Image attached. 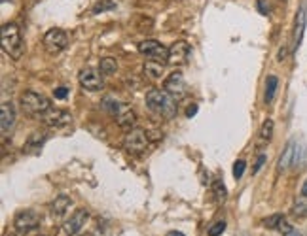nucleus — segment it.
Listing matches in <instances>:
<instances>
[{
	"instance_id": "obj_16",
	"label": "nucleus",
	"mask_w": 307,
	"mask_h": 236,
	"mask_svg": "<svg viewBox=\"0 0 307 236\" xmlns=\"http://www.w3.org/2000/svg\"><path fill=\"white\" fill-rule=\"evenodd\" d=\"M163 70H165V65L161 61H146L143 68L144 76H148L150 79H159L163 76Z\"/></svg>"
},
{
	"instance_id": "obj_21",
	"label": "nucleus",
	"mask_w": 307,
	"mask_h": 236,
	"mask_svg": "<svg viewBox=\"0 0 307 236\" xmlns=\"http://www.w3.org/2000/svg\"><path fill=\"white\" fill-rule=\"evenodd\" d=\"M292 214L296 217H304L307 214V197L300 193V197L296 198L294 202V208H292Z\"/></svg>"
},
{
	"instance_id": "obj_20",
	"label": "nucleus",
	"mask_w": 307,
	"mask_h": 236,
	"mask_svg": "<svg viewBox=\"0 0 307 236\" xmlns=\"http://www.w3.org/2000/svg\"><path fill=\"white\" fill-rule=\"evenodd\" d=\"M116 70H118V63H116V59H112V57L101 59V63H99V72H101V74L112 76V74H116Z\"/></svg>"
},
{
	"instance_id": "obj_15",
	"label": "nucleus",
	"mask_w": 307,
	"mask_h": 236,
	"mask_svg": "<svg viewBox=\"0 0 307 236\" xmlns=\"http://www.w3.org/2000/svg\"><path fill=\"white\" fill-rule=\"evenodd\" d=\"M116 117H118L120 129H124V131H131L135 127V123H137V113L129 106H125V104H122V108H120V112H118Z\"/></svg>"
},
{
	"instance_id": "obj_31",
	"label": "nucleus",
	"mask_w": 307,
	"mask_h": 236,
	"mask_svg": "<svg viewBox=\"0 0 307 236\" xmlns=\"http://www.w3.org/2000/svg\"><path fill=\"white\" fill-rule=\"evenodd\" d=\"M266 164V155H260L258 160L254 162V168H252V174H258L260 170H262V166Z\"/></svg>"
},
{
	"instance_id": "obj_34",
	"label": "nucleus",
	"mask_w": 307,
	"mask_h": 236,
	"mask_svg": "<svg viewBox=\"0 0 307 236\" xmlns=\"http://www.w3.org/2000/svg\"><path fill=\"white\" fill-rule=\"evenodd\" d=\"M195 113H197V104H192V106L188 108V112H186V115H188V117H193Z\"/></svg>"
},
{
	"instance_id": "obj_18",
	"label": "nucleus",
	"mask_w": 307,
	"mask_h": 236,
	"mask_svg": "<svg viewBox=\"0 0 307 236\" xmlns=\"http://www.w3.org/2000/svg\"><path fill=\"white\" fill-rule=\"evenodd\" d=\"M72 204V200L70 197H65V195H61V197H55V200L51 202V214L53 217H63L67 214V210L70 208Z\"/></svg>"
},
{
	"instance_id": "obj_23",
	"label": "nucleus",
	"mask_w": 307,
	"mask_h": 236,
	"mask_svg": "<svg viewBox=\"0 0 307 236\" xmlns=\"http://www.w3.org/2000/svg\"><path fill=\"white\" fill-rule=\"evenodd\" d=\"M212 191H214V197L218 198L220 202H224L226 197H228V189H226V185L222 183L220 179H216V181L212 183Z\"/></svg>"
},
{
	"instance_id": "obj_24",
	"label": "nucleus",
	"mask_w": 307,
	"mask_h": 236,
	"mask_svg": "<svg viewBox=\"0 0 307 236\" xmlns=\"http://www.w3.org/2000/svg\"><path fill=\"white\" fill-rule=\"evenodd\" d=\"M116 4L112 2V0H101L99 4H95V8H93V13H101V11H106V9H112Z\"/></svg>"
},
{
	"instance_id": "obj_25",
	"label": "nucleus",
	"mask_w": 307,
	"mask_h": 236,
	"mask_svg": "<svg viewBox=\"0 0 307 236\" xmlns=\"http://www.w3.org/2000/svg\"><path fill=\"white\" fill-rule=\"evenodd\" d=\"M103 108H105L106 112L114 113V115H118V112H120V108H122V104L114 102L112 98H106L105 102H103Z\"/></svg>"
},
{
	"instance_id": "obj_29",
	"label": "nucleus",
	"mask_w": 307,
	"mask_h": 236,
	"mask_svg": "<svg viewBox=\"0 0 307 236\" xmlns=\"http://www.w3.org/2000/svg\"><path fill=\"white\" fill-rule=\"evenodd\" d=\"M277 231H279V233H283V235L287 236V235H290V233L294 231V227L290 225V223H288L287 219L283 217V219H281V223H279V227H277Z\"/></svg>"
},
{
	"instance_id": "obj_11",
	"label": "nucleus",
	"mask_w": 307,
	"mask_h": 236,
	"mask_svg": "<svg viewBox=\"0 0 307 236\" xmlns=\"http://www.w3.org/2000/svg\"><path fill=\"white\" fill-rule=\"evenodd\" d=\"M42 121L46 123L48 127H53V129H59V127H67L72 123V115L65 110H49L42 115Z\"/></svg>"
},
{
	"instance_id": "obj_14",
	"label": "nucleus",
	"mask_w": 307,
	"mask_h": 236,
	"mask_svg": "<svg viewBox=\"0 0 307 236\" xmlns=\"http://www.w3.org/2000/svg\"><path fill=\"white\" fill-rule=\"evenodd\" d=\"M188 55H190V46L186 42H174L173 46L169 47L167 63H171V65H184Z\"/></svg>"
},
{
	"instance_id": "obj_3",
	"label": "nucleus",
	"mask_w": 307,
	"mask_h": 236,
	"mask_svg": "<svg viewBox=\"0 0 307 236\" xmlns=\"http://www.w3.org/2000/svg\"><path fill=\"white\" fill-rule=\"evenodd\" d=\"M21 108L23 112L34 115V117H42L46 112L51 110V102L48 96L36 93V91H25L21 94Z\"/></svg>"
},
{
	"instance_id": "obj_35",
	"label": "nucleus",
	"mask_w": 307,
	"mask_h": 236,
	"mask_svg": "<svg viewBox=\"0 0 307 236\" xmlns=\"http://www.w3.org/2000/svg\"><path fill=\"white\" fill-rule=\"evenodd\" d=\"M288 55V47L283 46L281 47V51H279V61H285V57Z\"/></svg>"
},
{
	"instance_id": "obj_27",
	"label": "nucleus",
	"mask_w": 307,
	"mask_h": 236,
	"mask_svg": "<svg viewBox=\"0 0 307 236\" xmlns=\"http://www.w3.org/2000/svg\"><path fill=\"white\" fill-rule=\"evenodd\" d=\"M224 231H226V223H224V221H216V223L209 229V236H220Z\"/></svg>"
},
{
	"instance_id": "obj_2",
	"label": "nucleus",
	"mask_w": 307,
	"mask_h": 236,
	"mask_svg": "<svg viewBox=\"0 0 307 236\" xmlns=\"http://www.w3.org/2000/svg\"><path fill=\"white\" fill-rule=\"evenodd\" d=\"M2 49L11 59H21V55H23V38H21L17 25L6 23L2 27Z\"/></svg>"
},
{
	"instance_id": "obj_28",
	"label": "nucleus",
	"mask_w": 307,
	"mask_h": 236,
	"mask_svg": "<svg viewBox=\"0 0 307 236\" xmlns=\"http://www.w3.org/2000/svg\"><path fill=\"white\" fill-rule=\"evenodd\" d=\"M245 168H247V162L245 160H237L235 164H233V178L239 179L243 174H245Z\"/></svg>"
},
{
	"instance_id": "obj_37",
	"label": "nucleus",
	"mask_w": 307,
	"mask_h": 236,
	"mask_svg": "<svg viewBox=\"0 0 307 236\" xmlns=\"http://www.w3.org/2000/svg\"><path fill=\"white\" fill-rule=\"evenodd\" d=\"M302 195H306V197H307V181L304 183V185H302Z\"/></svg>"
},
{
	"instance_id": "obj_39",
	"label": "nucleus",
	"mask_w": 307,
	"mask_h": 236,
	"mask_svg": "<svg viewBox=\"0 0 307 236\" xmlns=\"http://www.w3.org/2000/svg\"><path fill=\"white\" fill-rule=\"evenodd\" d=\"M80 236H91V235H80Z\"/></svg>"
},
{
	"instance_id": "obj_4",
	"label": "nucleus",
	"mask_w": 307,
	"mask_h": 236,
	"mask_svg": "<svg viewBox=\"0 0 307 236\" xmlns=\"http://www.w3.org/2000/svg\"><path fill=\"white\" fill-rule=\"evenodd\" d=\"M38 225H40V217L32 210H23L13 219V227H15V231L19 235H29L34 229H38Z\"/></svg>"
},
{
	"instance_id": "obj_33",
	"label": "nucleus",
	"mask_w": 307,
	"mask_h": 236,
	"mask_svg": "<svg viewBox=\"0 0 307 236\" xmlns=\"http://www.w3.org/2000/svg\"><path fill=\"white\" fill-rule=\"evenodd\" d=\"M258 11L262 13V15H268L269 13V6L266 0H258Z\"/></svg>"
},
{
	"instance_id": "obj_22",
	"label": "nucleus",
	"mask_w": 307,
	"mask_h": 236,
	"mask_svg": "<svg viewBox=\"0 0 307 236\" xmlns=\"http://www.w3.org/2000/svg\"><path fill=\"white\" fill-rule=\"evenodd\" d=\"M273 129H275V123H273V119H266L264 125H262V129H260V136H262V140L264 142L271 140V136H273Z\"/></svg>"
},
{
	"instance_id": "obj_10",
	"label": "nucleus",
	"mask_w": 307,
	"mask_h": 236,
	"mask_svg": "<svg viewBox=\"0 0 307 236\" xmlns=\"http://www.w3.org/2000/svg\"><path fill=\"white\" fill-rule=\"evenodd\" d=\"M139 51L143 55L152 57V59H159V61H167L169 59V49L161 46L157 40H144L143 44L139 46Z\"/></svg>"
},
{
	"instance_id": "obj_38",
	"label": "nucleus",
	"mask_w": 307,
	"mask_h": 236,
	"mask_svg": "<svg viewBox=\"0 0 307 236\" xmlns=\"http://www.w3.org/2000/svg\"><path fill=\"white\" fill-rule=\"evenodd\" d=\"M287 236H302V235H300V233H298L296 229H294V231H292V233H290V235H287Z\"/></svg>"
},
{
	"instance_id": "obj_13",
	"label": "nucleus",
	"mask_w": 307,
	"mask_h": 236,
	"mask_svg": "<svg viewBox=\"0 0 307 236\" xmlns=\"http://www.w3.org/2000/svg\"><path fill=\"white\" fill-rule=\"evenodd\" d=\"M13 125H15V108H13V104L2 102V108H0V127H2V134L6 136L13 129Z\"/></svg>"
},
{
	"instance_id": "obj_40",
	"label": "nucleus",
	"mask_w": 307,
	"mask_h": 236,
	"mask_svg": "<svg viewBox=\"0 0 307 236\" xmlns=\"http://www.w3.org/2000/svg\"><path fill=\"white\" fill-rule=\"evenodd\" d=\"M8 236H17V235H8Z\"/></svg>"
},
{
	"instance_id": "obj_5",
	"label": "nucleus",
	"mask_w": 307,
	"mask_h": 236,
	"mask_svg": "<svg viewBox=\"0 0 307 236\" xmlns=\"http://www.w3.org/2000/svg\"><path fill=\"white\" fill-rule=\"evenodd\" d=\"M148 146V134L144 129H131L124 140V148L129 153H143Z\"/></svg>"
},
{
	"instance_id": "obj_7",
	"label": "nucleus",
	"mask_w": 307,
	"mask_h": 236,
	"mask_svg": "<svg viewBox=\"0 0 307 236\" xmlns=\"http://www.w3.org/2000/svg\"><path fill=\"white\" fill-rule=\"evenodd\" d=\"M80 85L86 89V91H91V93H97L103 89V76L101 72H97L95 68H86L80 72Z\"/></svg>"
},
{
	"instance_id": "obj_9",
	"label": "nucleus",
	"mask_w": 307,
	"mask_h": 236,
	"mask_svg": "<svg viewBox=\"0 0 307 236\" xmlns=\"http://www.w3.org/2000/svg\"><path fill=\"white\" fill-rule=\"evenodd\" d=\"M87 219H89L87 210H78L74 216L65 221V225H63V235L65 236H76L78 233L86 227Z\"/></svg>"
},
{
	"instance_id": "obj_36",
	"label": "nucleus",
	"mask_w": 307,
	"mask_h": 236,
	"mask_svg": "<svg viewBox=\"0 0 307 236\" xmlns=\"http://www.w3.org/2000/svg\"><path fill=\"white\" fill-rule=\"evenodd\" d=\"M167 236H184V235L178 233V231H171V233H167Z\"/></svg>"
},
{
	"instance_id": "obj_30",
	"label": "nucleus",
	"mask_w": 307,
	"mask_h": 236,
	"mask_svg": "<svg viewBox=\"0 0 307 236\" xmlns=\"http://www.w3.org/2000/svg\"><path fill=\"white\" fill-rule=\"evenodd\" d=\"M281 219H283V216H271V217H268L266 221H264V225L268 227V229H277L279 227V223H281Z\"/></svg>"
},
{
	"instance_id": "obj_12",
	"label": "nucleus",
	"mask_w": 307,
	"mask_h": 236,
	"mask_svg": "<svg viewBox=\"0 0 307 236\" xmlns=\"http://www.w3.org/2000/svg\"><path fill=\"white\" fill-rule=\"evenodd\" d=\"M306 25H307V4L304 2L296 13V23H294V49L302 46V40L306 34Z\"/></svg>"
},
{
	"instance_id": "obj_17",
	"label": "nucleus",
	"mask_w": 307,
	"mask_h": 236,
	"mask_svg": "<svg viewBox=\"0 0 307 236\" xmlns=\"http://www.w3.org/2000/svg\"><path fill=\"white\" fill-rule=\"evenodd\" d=\"M294 150H296V140H290L287 144L285 151H283L281 159H279V172H285L292 164V160H294Z\"/></svg>"
},
{
	"instance_id": "obj_1",
	"label": "nucleus",
	"mask_w": 307,
	"mask_h": 236,
	"mask_svg": "<svg viewBox=\"0 0 307 236\" xmlns=\"http://www.w3.org/2000/svg\"><path fill=\"white\" fill-rule=\"evenodd\" d=\"M146 106L152 110L154 113L161 115L165 119H173L176 115V100L171 94L161 89H152L146 93Z\"/></svg>"
},
{
	"instance_id": "obj_32",
	"label": "nucleus",
	"mask_w": 307,
	"mask_h": 236,
	"mask_svg": "<svg viewBox=\"0 0 307 236\" xmlns=\"http://www.w3.org/2000/svg\"><path fill=\"white\" fill-rule=\"evenodd\" d=\"M67 94H68V89H67V87H57V89H55V98H59V100L67 98Z\"/></svg>"
},
{
	"instance_id": "obj_26",
	"label": "nucleus",
	"mask_w": 307,
	"mask_h": 236,
	"mask_svg": "<svg viewBox=\"0 0 307 236\" xmlns=\"http://www.w3.org/2000/svg\"><path fill=\"white\" fill-rule=\"evenodd\" d=\"M42 142H44V134L42 132H34V134H30V138L27 140V148H38Z\"/></svg>"
},
{
	"instance_id": "obj_8",
	"label": "nucleus",
	"mask_w": 307,
	"mask_h": 236,
	"mask_svg": "<svg viewBox=\"0 0 307 236\" xmlns=\"http://www.w3.org/2000/svg\"><path fill=\"white\" fill-rule=\"evenodd\" d=\"M165 91L173 96L174 100H180L186 96V81L180 72H173L165 79Z\"/></svg>"
},
{
	"instance_id": "obj_19",
	"label": "nucleus",
	"mask_w": 307,
	"mask_h": 236,
	"mask_svg": "<svg viewBox=\"0 0 307 236\" xmlns=\"http://www.w3.org/2000/svg\"><path fill=\"white\" fill-rule=\"evenodd\" d=\"M277 87H279V78H277V76H275V74L268 76V79H266V96H264L266 104L273 102V98H275V93H277Z\"/></svg>"
},
{
	"instance_id": "obj_6",
	"label": "nucleus",
	"mask_w": 307,
	"mask_h": 236,
	"mask_svg": "<svg viewBox=\"0 0 307 236\" xmlns=\"http://www.w3.org/2000/svg\"><path fill=\"white\" fill-rule=\"evenodd\" d=\"M68 44V36L65 30H61V28H51L46 32V36H44V46L48 49L49 53H59V51H63Z\"/></svg>"
}]
</instances>
